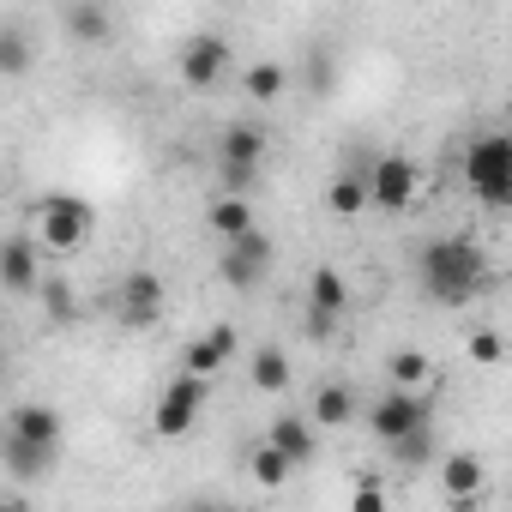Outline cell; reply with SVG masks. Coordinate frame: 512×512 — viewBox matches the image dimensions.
Masks as SVG:
<instances>
[{"label":"cell","mask_w":512,"mask_h":512,"mask_svg":"<svg viewBox=\"0 0 512 512\" xmlns=\"http://www.w3.org/2000/svg\"><path fill=\"white\" fill-rule=\"evenodd\" d=\"M416 278H422L428 302H440V308H470L476 290L488 284V253H482L470 235H434V241L416 253Z\"/></svg>","instance_id":"obj_1"},{"label":"cell","mask_w":512,"mask_h":512,"mask_svg":"<svg viewBox=\"0 0 512 512\" xmlns=\"http://www.w3.org/2000/svg\"><path fill=\"white\" fill-rule=\"evenodd\" d=\"M464 181H470V193L488 211H506L512 205V139L506 133H482L464 151Z\"/></svg>","instance_id":"obj_2"},{"label":"cell","mask_w":512,"mask_h":512,"mask_svg":"<svg viewBox=\"0 0 512 512\" xmlns=\"http://www.w3.org/2000/svg\"><path fill=\"white\" fill-rule=\"evenodd\" d=\"M272 260H278L272 235H266V229H241V235H229V241H223L217 272H223V284H229V290H253V284L272 272Z\"/></svg>","instance_id":"obj_3"},{"label":"cell","mask_w":512,"mask_h":512,"mask_svg":"<svg viewBox=\"0 0 512 512\" xmlns=\"http://www.w3.org/2000/svg\"><path fill=\"white\" fill-rule=\"evenodd\" d=\"M31 217H37V235L49 247H61V253H73V247L91 241V205L79 193H49V199H37Z\"/></svg>","instance_id":"obj_4"},{"label":"cell","mask_w":512,"mask_h":512,"mask_svg":"<svg viewBox=\"0 0 512 512\" xmlns=\"http://www.w3.org/2000/svg\"><path fill=\"white\" fill-rule=\"evenodd\" d=\"M205 398H211V380H199V374H175L169 386H163V398H157V416H151V428L163 434V440H175V434H187L193 422H199V410H205Z\"/></svg>","instance_id":"obj_5"},{"label":"cell","mask_w":512,"mask_h":512,"mask_svg":"<svg viewBox=\"0 0 512 512\" xmlns=\"http://www.w3.org/2000/svg\"><path fill=\"white\" fill-rule=\"evenodd\" d=\"M428 422V398L416 392V386H392L374 410H368V428L380 434V440H398V434H410V428H422Z\"/></svg>","instance_id":"obj_6"},{"label":"cell","mask_w":512,"mask_h":512,"mask_svg":"<svg viewBox=\"0 0 512 512\" xmlns=\"http://www.w3.org/2000/svg\"><path fill=\"white\" fill-rule=\"evenodd\" d=\"M410 199H416V163H410V157H380V163L368 169V205L404 211Z\"/></svg>","instance_id":"obj_7"},{"label":"cell","mask_w":512,"mask_h":512,"mask_svg":"<svg viewBox=\"0 0 512 512\" xmlns=\"http://www.w3.org/2000/svg\"><path fill=\"white\" fill-rule=\"evenodd\" d=\"M157 320H163V278L157 272H127V284H121V326L151 332Z\"/></svg>","instance_id":"obj_8"},{"label":"cell","mask_w":512,"mask_h":512,"mask_svg":"<svg viewBox=\"0 0 512 512\" xmlns=\"http://www.w3.org/2000/svg\"><path fill=\"white\" fill-rule=\"evenodd\" d=\"M37 278H43L37 241L31 235H7V241H0V290H7V296H37Z\"/></svg>","instance_id":"obj_9"},{"label":"cell","mask_w":512,"mask_h":512,"mask_svg":"<svg viewBox=\"0 0 512 512\" xmlns=\"http://www.w3.org/2000/svg\"><path fill=\"white\" fill-rule=\"evenodd\" d=\"M223 73H229V43H223V37H193V43L181 49V79H187V91H211V85H223Z\"/></svg>","instance_id":"obj_10"},{"label":"cell","mask_w":512,"mask_h":512,"mask_svg":"<svg viewBox=\"0 0 512 512\" xmlns=\"http://www.w3.org/2000/svg\"><path fill=\"white\" fill-rule=\"evenodd\" d=\"M0 464H7L19 482H37V476H49L55 446H49V440H25L19 428H0Z\"/></svg>","instance_id":"obj_11"},{"label":"cell","mask_w":512,"mask_h":512,"mask_svg":"<svg viewBox=\"0 0 512 512\" xmlns=\"http://www.w3.org/2000/svg\"><path fill=\"white\" fill-rule=\"evenodd\" d=\"M229 356H235V326H211L205 338H193V344H187L181 368H187V374H199V380H211Z\"/></svg>","instance_id":"obj_12"},{"label":"cell","mask_w":512,"mask_h":512,"mask_svg":"<svg viewBox=\"0 0 512 512\" xmlns=\"http://www.w3.org/2000/svg\"><path fill=\"white\" fill-rule=\"evenodd\" d=\"M260 157H266V127H253V121H235V127H223V139H217V163L260 169Z\"/></svg>","instance_id":"obj_13"},{"label":"cell","mask_w":512,"mask_h":512,"mask_svg":"<svg viewBox=\"0 0 512 512\" xmlns=\"http://www.w3.org/2000/svg\"><path fill=\"white\" fill-rule=\"evenodd\" d=\"M272 446H278L290 464H308V458H314V428H308V416H278V422H272Z\"/></svg>","instance_id":"obj_14"},{"label":"cell","mask_w":512,"mask_h":512,"mask_svg":"<svg viewBox=\"0 0 512 512\" xmlns=\"http://www.w3.org/2000/svg\"><path fill=\"white\" fill-rule=\"evenodd\" d=\"M440 482H446V494H452V506H464L470 512V500H476V488H482V458H470V452H458L446 470H440Z\"/></svg>","instance_id":"obj_15"},{"label":"cell","mask_w":512,"mask_h":512,"mask_svg":"<svg viewBox=\"0 0 512 512\" xmlns=\"http://www.w3.org/2000/svg\"><path fill=\"white\" fill-rule=\"evenodd\" d=\"M7 428H19L25 440H49V446H61V410H49V404H19Z\"/></svg>","instance_id":"obj_16"},{"label":"cell","mask_w":512,"mask_h":512,"mask_svg":"<svg viewBox=\"0 0 512 512\" xmlns=\"http://www.w3.org/2000/svg\"><path fill=\"white\" fill-rule=\"evenodd\" d=\"M67 31L79 37V43H109V13L97 7V0H73V7H67Z\"/></svg>","instance_id":"obj_17"},{"label":"cell","mask_w":512,"mask_h":512,"mask_svg":"<svg viewBox=\"0 0 512 512\" xmlns=\"http://www.w3.org/2000/svg\"><path fill=\"white\" fill-rule=\"evenodd\" d=\"M31 37L19 31V25H0V79H25L31 73Z\"/></svg>","instance_id":"obj_18"},{"label":"cell","mask_w":512,"mask_h":512,"mask_svg":"<svg viewBox=\"0 0 512 512\" xmlns=\"http://www.w3.org/2000/svg\"><path fill=\"white\" fill-rule=\"evenodd\" d=\"M344 302H350L344 278H338L332 266H320V272L308 278V308H314V314H344Z\"/></svg>","instance_id":"obj_19"},{"label":"cell","mask_w":512,"mask_h":512,"mask_svg":"<svg viewBox=\"0 0 512 512\" xmlns=\"http://www.w3.org/2000/svg\"><path fill=\"white\" fill-rule=\"evenodd\" d=\"M350 416H356V392L350 386H320L314 392V422L320 428H344Z\"/></svg>","instance_id":"obj_20"},{"label":"cell","mask_w":512,"mask_h":512,"mask_svg":"<svg viewBox=\"0 0 512 512\" xmlns=\"http://www.w3.org/2000/svg\"><path fill=\"white\" fill-rule=\"evenodd\" d=\"M284 85H290V73H284L278 61H253V67H247V79H241V91H247L253 103H272V97H284Z\"/></svg>","instance_id":"obj_21"},{"label":"cell","mask_w":512,"mask_h":512,"mask_svg":"<svg viewBox=\"0 0 512 512\" xmlns=\"http://www.w3.org/2000/svg\"><path fill=\"white\" fill-rule=\"evenodd\" d=\"M326 205H332L338 217L368 211V175H338V181H332V193H326Z\"/></svg>","instance_id":"obj_22"},{"label":"cell","mask_w":512,"mask_h":512,"mask_svg":"<svg viewBox=\"0 0 512 512\" xmlns=\"http://www.w3.org/2000/svg\"><path fill=\"white\" fill-rule=\"evenodd\" d=\"M253 386H260V392H284L290 386V356L266 344L260 356H253Z\"/></svg>","instance_id":"obj_23"},{"label":"cell","mask_w":512,"mask_h":512,"mask_svg":"<svg viewBox=\"0 0 512 512\" xmlns=\"http://www.w3.org/2000/svg\"><path fill=\"white\" fill-rule=\"evenodd\" d=\"M211 229L229 241V235H241V229H253V211H247V199L241 193H229V199H217L211 205Z\"/></svg>","instance_id":"obj_24"},{"label":"cell","mask_w":512,"mask_h":512,"mask_svg":"<svg viewBox=\"0 0 512 512\" xmlns=\"http://www.w3.org/2000/svg\"><path fill=\"white\" fill-rule=\"evenodd\" d=\"M37 296H43V308H49V320H55V326H73V320H79L73 290H67L61 278H37Z\"/></svg>","instance_id":"obj_25"},{"label":"cell","mask_w":512,"mask_h":512,"mask_svg":"<svg viewBox=\"0 0 512 512\" xmlns=\"http://www.w3.org/2000/svg\"><path fill=\"white\" fill-rule=\"evenodd\" d=\"M428 368H434V362H428L422 350H392V356H386L392 386H422V380H428Z\"/></svg>","instance_id":"obj_26"},{"label":"cell","mask_w":512,"mask_h":512,"mask_svg":"<svg viewBox=\"0 0 512 512\" xmlns=\"http://www.w3.org/2000/svg\"><path fill=\"white\" fill-rule=\"evenodd\" d=\"M247 464H253V482H266V488H278V482H284V476H290V470H296V464H290V458H284V452H278V446H272V440H266V446H260V452H253V458H247Z\"/></svg>","instance_id":"obj_27"},{"label":"cell","mask_w":512,"mask_h":512,"mask_svg":"<svg viewBox=\"0 0 512 512\" xmlns=\"http://www.w3.org/2000/svg\"><path fill=\"white\" fill-rule=\"evenodd\" d=\"M386 446H392V458H398V464H422V458L434 452L428 422H422V428H410V434H398V440H386Z\"/></svg>","instance_id":"obj_28"},{"label":"cell","mask_w":512,"mask_h":512,"mask_svg":"<svg viewBox=\"0 0 512 512\" xmlns=\"http://www.w3.org/2000/svg\"><path fill=\"white\" fill-rule=\"evenodd\" d=\"M217 169H223V187L229 193H247L253 181H260V169H241V163H217Z\"/></svg>","instance_id":"obj_29"},{"label":"cell","mask_w":512,"mask_h":512,"mask_svg":"<svg viewBox=\"0 0 512 512\" xmlns=\"http://www.w3.org/2000/svg\"><path fill=\"white\" fill-rule=\"evenodd\" d=\"M470 356H476L482 368H494V362H500V338H494V332H476V338H470Z\"/></svg>","instance_id":"obj_30"},{"label":"cell","mask_w":512,"mask_h":512,"mask_svg":"<svg viewBox=\"0 0 512 512\" xmlns=\"http://www.w3.org/2000/svg\"><path fill=\"white\" fill-rule=\"evenodd\" d=\"M332 326H338V314H314L308 308V338H332Z\"/></svg>","instance_id":"obj_31"},{"label":"cell","mask_w":512,"mask_h":512,"mask_svg":"<svg viewBox=\"0 0 512 512\" xmlns=\"http://www.w3.org/2000/svg\"><path fill=\"white\" fill-rule=\"evenodd\" d=\"M356 506H362V512H380V506H386V494H380L374 482H362V488H356Z\"/></svg>","instance_id":"obj_32"},{"label":"cell","mask_w":512,"mask_h":512,"mask_svg":"<svg viewBox=\"0 0 512 512\" xmlns=\"http://www.w3.org/2000/svg\"><path fill=\"white\" fill-rule=\"evenodd\" d=\"M0 338H7V326H0ZM0 368H7V356H0Z\"/></svg>","instance_id":"obj_33"}]
</instances>
